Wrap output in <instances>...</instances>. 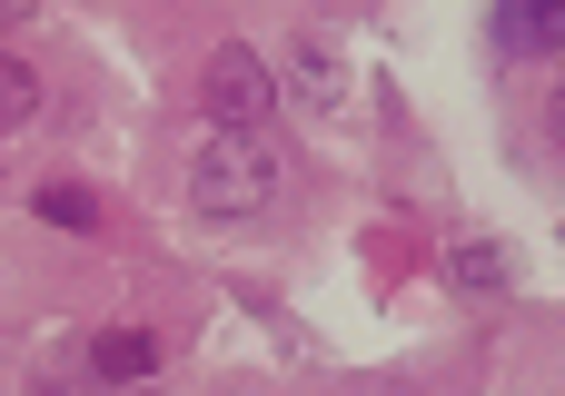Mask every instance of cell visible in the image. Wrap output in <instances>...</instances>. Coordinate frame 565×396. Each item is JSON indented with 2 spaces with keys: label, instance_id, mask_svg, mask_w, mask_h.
<instances>
[{
  "label": "cell",
  "instance_id": "obj_1",
  "mask_svg": "<svg viewBox=\"0 0 565 396\" xmlns=\"http://www.w3.org/2000/svg\"><path fill=\"white\" fill-rule=\"evenodd\" d=\"M268 189H278V149L258 129H218L199 149V169H189V199L209 218H248V208H268Z\"/></svg>",
  "mask_w": 565,
  "mask_h": 396
},
{
  "label": "cell",
  "instance_id": "obj_2",
  "mask_svg": "<svg viewBox=\"0 0 565 396\" xmlns=\"http://www.w3.org/2000/svg\"><path fill=\"white\" fill-rule=\"evenodd\" d=\"M268 99H278V79H268L258 50H218V60H209V109H218V129H258Z\"/></svg>",
  "mask_w": 565,
  "mask_h": 396
},
{
  "label": "cell",
  "instance_id": "obj_3",
  "mask_svg": "<svg viewBox=\"0 0 565 396\" xmlns=\"http://www.w3.org/2000/svg\"><path fill=\"white\" fill-rule=\"evenodd\" d=\"M288 79H298V99H308V109H338V99H348V50H338V40H318V30H298Z\"/></svg>",
  "mask_w": 565,
  "mask_h": 396
},
{
  "label": "cell",
  "instance_id": "obj_4",
  "mask_svg": "<svg viewBox=\"0 0 565 396\" xmlns=\"http://www.w3.org/2000/svg\"><path fill=\"white\" fill-rule=\"evenodd\" d=\"M149 367H159V347H149L139 328H109V338L89 347V377H99V387H149Z\"/></svg>",
  "mask_w": 565,
  "mask_h": 396
},
{
  "label": "cell",
  "instance_id": "obj_5",
  "mask_svg": "<svg viewBox=\"0 0 565 396\" xmlns=\"http://www.w3.org/2000/svg\"><path fill=\"white\" fill-rule=\"evenodd\" d=\"M447 278H457V288H507V248H497L487 228H457V238H447Z\"/></svg>",
  "mask_w": 565,
  "mask_h": 396
},
{
  "label": "cell",
  "instance_id": "obj_6",
  "mask_svg": "<svg viewBox=\"0 0 565 396\" xmlns=\"http://www.w3.org/2000/svg\"><path fill=\"white\" fill-rule=\"evenodd\" d=\"M30 109H40V69H30V60H10V50H0V129H20V119H30Z\"/></svg>",
  "mask_w": 565,
  "mask_h": 396
},
{
  "label": "cell",
  "instance_id": "obj_7",
  "mask_svg": "<svg viewBox=\"0 0 565 396\" xmlns=\"http://www.w3.org/2000/svg\"><path fill=\"white\" fill-rule=\"evenodd\" d=\"M565 30H556V10H507L497 20V50H556Z\"/></svg>",
  "mask_w": 565,
  "mask_h": 396
},
{
  "label": "cell",
  "instance_id": "obj_8",
  "mask_svg": "<svg viewBox=\"0 0 565 396\" xmlns=\"http://www.w3.org/2000/svg\"><path fill=\"white\" fill-rule=\"evenodd\" d=\"M40 218H50V228H99V199L60 179V189H40Z\"/></svg>",
  "mask_w": 565,
  "mask_h": 396
},
{
  "label": "cell",
  "instance_id": "obj_9",
  "mask_svg": "<svg viewBox=\"0 0 565 396\" xmlns=\"http://www.w3.org/2000/svg\"><path fill=\"white\" fill-rule=\"evenodd\" d=\"M0 179H10V159H0Z\"/></svg>",
  "mask_w": 565,
  "mask_h": 396
},
{
  "label": "cell",
  "instance_id": "obj_10",
  "mask_svg": "<svg viewBox=\"0 0 565 396\" xmlns=\"http://www.w3.org/2000/svg\"><path fill=\"white\" fill-rule=\"evenodd\" d=\"M129 396H139V387H129Z\"/></svg>",
  "mask_w": 565,
  "mask_h": 396
}]
</instances>
